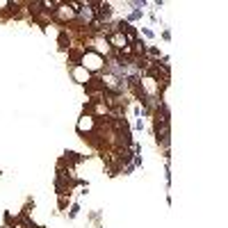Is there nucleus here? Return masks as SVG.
<instances>
[{
  "mask_svg": "<svg viewBox=\"0 0 228 228\" xmlns=\"http://www.w3.org/2000/svg\"><path fill=\"white\" fill-rule=\"evenodd\" d=\"M96 16H98V21H107L110 16H112V5L110 2H98V9H96Z\"/></svg>",
  "mask_w": 228,
  "mask_h": 228,
  "instance_id": "nucleus-1",
  "label": "nucleus"
},
{
  "mask_svg": "<svg viewBox=\"0 0 228 228\" xmlns=\"http://www.w3.org/2000/svg\"><path fill=\"white\" fill-rule=\"evenodd\" d=\"M91 128H93V116H91V114H85V116H80L78 130H80V132H85V130H91Z\"/></svg>",
  "mask_w": 228,
  "mask_h": 228,
  "instance_id": "nucleus-2",
  "label": "nucleus"
},
{
  "mask_svg": "<svg viewBox=\"0 0 228 228\" xmlns=\"http://www.w3.org/2000/svg\"><path fill=\"white\" fill-rule=\"evenodd\" d=\"M137 19H142V11H139V9H137V11H132V14L128 16V21H137Z\"/></svg>",
  "mask_w": 228,
  "mask_h": 228,
  "instance_id": "nucleus-3",
  "label": "nucleus"
},
{
  "mask_svg": "<svg viewBox=\"0 0 228 228\" xmlns=\"http://www.w3.org/2000/svg\"><path fill=\"white\" fill-rule=\"evenodd\" d=\"M78 210H80V205H73L71 210H68V219H73L75 214H78Z\"/></svg>",
  "mask_w": 228,
  "mask_h": 228,
  "instance_id": "nucleus-4",
  "label": "nucleus"
},
{
  "mask_svg": "<svg viewBox=\"0 0 228 228\" xmlns=\"http://www.w3.org/2000/svg\"><path fill=\"white\" fill-rule=\"evenodd\" d=\"M148 52H151V55H153V57H160V50H157L155 46H151V48H148Z\"/></svg>",
  "mask_w": 228,
  "mask_h": 228,
  "instance_id": "nucleus-5",
  "label": "nucleus"
}]
</instances>
